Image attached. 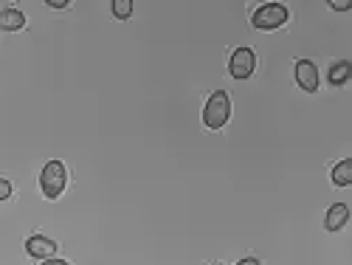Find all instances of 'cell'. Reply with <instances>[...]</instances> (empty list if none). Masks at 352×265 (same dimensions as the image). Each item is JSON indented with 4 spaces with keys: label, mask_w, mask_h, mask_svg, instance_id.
Listing matches in <instances>:
<instances>
[{
    "label": "cell",
    "mask_w": 352,
    "mask_h": 265,
    "mask_svg": "<svg viewBox=\"0 0 352 265\" xmlns=\"http://www.w3.org/2000/svg\"><path fill=\"white\" fill-rule=\"evenodd\" d=\"M231 119V99L226 91H214L206 102V107H203V125H206L209 130H220L226 127Z\"/></svg>",
    "instance_id": "1"
},
{
    "label": "cell",
    "mask_w": 352,
    "mask_h": 265,
    "mask_svg": "<svg viewBox=\"0 0 352 265\" xmlns=\"http://www.w3.org/2000/svg\"><path fill=\"white\" fill-rule=\"evenodd\" d=\"M65 184H68V169L63 161H48L40 172V189L48 200H56L63 192H65Z\"/></svg>",
    "instance_id": "2"
},
{
    "label": "cell",
    "mask_w": 352,
    "mask_h": 265,
    "mask_svg": "<svg viewBox=\"0 0 352 265\" xmlns=\"http://www.w3.org/2000/svg\"><path fill=\"white\" fill-rule=\"evenodd\" d=\"M287 20H290V12L282 3H265V6H259L251 17L254 28H259V32H274V28H282Z\"/></svg>",
    "instance_id": "3"
},
{
    "label": "cell",
    "mask_w": 352,
    "mask_h": 265,
    "mask_svg": "<svg viewBox=\"0 0 352 265\" xmlns=\"http://www.w3.org/2000/svg\"><path fill=\"white\" fill-rule=\"evenodd\" d=\"M254 71H256V54L251 51V48H237L231 54V63H228V74L234 76V79H248V76H254Z\"/></svg>",
    "instance_id": "4"
},
{
    "label": "cell",
    "mask_w": 352,
    "mask_h": 265,
    "mask_svg": "<svg viewBox=\"0 0 352 265\" xmlns=\"http://www.w3.org/2000/svg\"><path fill=\"white\" fill-rule=\"evenodd\" d=\"M25 251L34 259H51L56 254V243L51 237H45V234H32V237L25 240Z\"/></svg>",
    "instance_id": "5"
},
{
    "label": "cell",
    "mask_w": 352,
    "mask_h": 265,
    "mask_svg": "<svg viewBox=\"0 0 352 265\" xmlns=\"http://www.w3.org/2000/svg\"><path fill=\"white\" fill-rule=\"evenodd\" d=\"M296 85L307 94H316L318 91V68L310 63V60H299L296 63Z\"/></svg>",
    "instance_id": "6"
},
{
    "label": "cell",
    "mask_w": 352,
    "mask_h": 265,
    "mask_svg": "<svg viewBox=\"0 0 352 265\" xmlns=\"http://www.w3.org/2000/svg\"><path fill=\"white\" fill-rule=\"evenodd\" d=\"M346 220H349V206L346 203H333L327 209V215H324V229L327 231H338V229L346 226Z\"/></svg>",
    "instance_id": "7"
},
{
    "label": "cell",
    "mask_w": 352,
    "mask_h": 265,
    "mask_svg": "<svg viewBox=\"0 0 352 265\" xmlns=\"http://www.w3.org/2000/svg\"><path fill=\"white\" fill-rule=\"evenodd\" d=\"M23 25H25V14L20 9L6 6L3 12H0V28H3V32H20Z\"/></svg>",
    "instance_id": "8"
},
{
    "label": "cell",
    "mask_w": 352,
    "mask_h": 265,
    "mask_svg": "<svg viewBox=\"0 0 352 265\" xmlns=\"http://www.w3.org/2000/svg\"><path fill=\"white\" fill-rule=\"evenodd\" d=\"M349 74H352L349 63H346V60H338V63H333V65H330V71H327V82H330V85H336V87H341V85H346V82H349Z\"/></svg>",
    "instance_id": "9"
},
{
    "label": "cell",
    "mask_w": 352,
    "mask_h": 265,
    "mask_svg": "<svg viewBox=\"0 0 352 265\" xmlns=\"http://www.w3.org/2000/svg\"><path fill=\"white\" fill-rule=\"evenodd\" d=\"M330 178H333L336 187H349V184H352V161H349V158L338 161V164L333 167V172H330Z\"/></svg>",
    "instance_id": "10"
},
{
    "label": "cell",
    "mask_w": 352,
    "mask_h": 265,
    "mask_svg": "<svg viewBox=\"0 0 352 265\" xmlns=\"http://www.w3.org/2000/svg\"><path fill=\"white\" fill-rule=\"evenodd\" d=\"M133 14V0H113V17L127 20Z\"/></svg>",
    "instance_id": "11"
},
{
    "label": "cell",
    "mask_w": 352,
    "mask_h": 265,
    "mask_svg": "<svg viewBox=\"0 0 352 265\" xmlns=\"http://www.w3.org/2000/svg\"><path fill=\"white\" fill-rule=\"evenodd\" d=\"M12 192H14L12 181H9V178H0V200H9V198H12Z\"/></svg>",
    "instance_id": "12"
},
{
    "label": "cell",
    "mask_w": 352,
    "mask_h": 265,
    "mask_svg": "<svg viewBox=\"0 0 352 265\" xmlns=\"http://www.w3.org/2000/svg\"><path fill=\"white\" fill-rule=\"evenodd\" d=\"M336 12H346L349 9V3H344V0H333V3H330Z\"/></svg>",
    "instance_id": "13"
},
{
    "label": "cell",
    "mask_w": 352,
    "mask_h": 265,
    "mask_svg": "<svg viewBox=\"0 0 352 265\" xmlns=\"http://www.w3.org/2000/svg\"><path fill=\"white\" fill-rule=\"evenodd\" d=\"M48 6H51V9H65L68 0H48Z\"/></svg>",
    "instance_id": "14"
},
{
    "label": "cell",
    "mask_w": 352,
    "mask_h": 265,
    "mask_svg": "<svg viewBox=\"0 0 352 265\" xmlns=\"http://www.w3.org/2000/svg\"><path fill=\"white\" fill-rule=\"evenodd\" d=\"M237 265H259V259H254V257H245V259H240Z\"/></svg>",
    "instance_id": "15"
},
{
    "label": "cell",
    "mask_w": 352,
    "mask_h": 265,
    "mask_svg": "<svg viewBox=\"0 0 352 265\" xmlns=\"http://www.w3.org/2000/svg\"><path fill=\"white\" fill-rule=\"evenodd\" d=\"M43 265H68V262H65V259H54V257H51V259H45Z\"/></svg>",
    "instance_id": "16"
}]
</instances>
